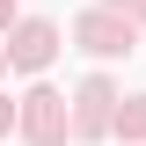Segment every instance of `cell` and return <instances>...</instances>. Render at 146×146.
<instances>
[{"label":"cell","mask_w":146,"mask_h":146,"mask_svg":"<svg viewBox=\"0 0 146 146\" xmlns=\"http://www.w3.org/2000/svg\"><path fill=\"white\" fill-rule=\"evenodd\" d=\"M22 124H29V139H36V146H58V139H66V102H58L51 88H36V95H29V110H22Z\"/></svg>","instance_id":"obj_1"},{"label":"cell","mask_w":146,"mask_h":146,"mask_svg":"<svg viewBox=\"0 0 146 146\" xmlns=\"http://www.w3.org/2000/svg\"><path fill=\"white\" fill-rule=\"evenodd\" d=\"M58 51V29H51V22H22V29H15V44H7V58H15V66H44V58H51Z\"/></svg>","instance_id":"obj_2"},{"label":"cell","mask_w":146,"mask_h":146,"mask_svg":"<svg viewBox=\"0 0 146 146\" xmlns=\"http://www.w3.org/2000/svg\"><path fill=\"white\" fill-rule=\"evenodd\" d=\"M80 44H88V51H124V44H131V22H117V15H88V22H80Z\"/></svg>","instance_id":"obj_3"},{"label":"cell","mask_w":146,"mask_h":146,"mask_svg":"<svg viewBox=\"0 0 146 146\" xmlns=\"http://www.w3.org/2000/svg\"><path fill=\"white\" fill-rule=\"evenodd\" d=\"M110 102H117V95H110L102 80H88V88H80V131H102L110 124Z\"/></svg>","instance_id":"obj_4"},{"label":"cell","mask_w":146,"mask_h":146,"mask_svg":"<svg viewBox=\"0 0 146 146\" xmlns=\"http://www.w3.org/2000/svg\"><path fill=\"white\" fill-rule=\"evenodd\" d=\"M117 124H124V131H131V139H146V95H131V102H124V110H117Z\"/></svg>","instance_id":"obj_5"},{"label":"cell","mask_w":146,"mask_h":146,"mask_svg":"<svg viewBox=\"0 0 146 146\" xmlns=\"http://www.w3.org/2000/svg\"><path fill=\"white\" fill-rule=\"evenodd\" d=\"M7 124H15V102H0V131H7Z\"/></svg>","instance_id":"obj_6"},{"label":"cell","mask_w":146,"mask_h":146,"mask_svg":"<svg viewBox=\"0 0 146 146\" xmlns=\"http://www.w3.org/2000/svg\"><path fill=\"white\" fill-rule=\"evenodd\" d=\"M0 22H7V0H0Z\"/></svg>","instance_id":"obj_7"},{"label":"cell","mask_w":146,"mask_h":146,"mask_svg":"<svg viewBox=\"0 0 146 146\" xmlns=\"http://www.w3.org/2000/svg\"><path fill=\"white\" fill-rule=\"evenodd\" d=\"M0 58H7V44H0Z\"/></svg>","instance_id":"obj_8"}]
</instances>
